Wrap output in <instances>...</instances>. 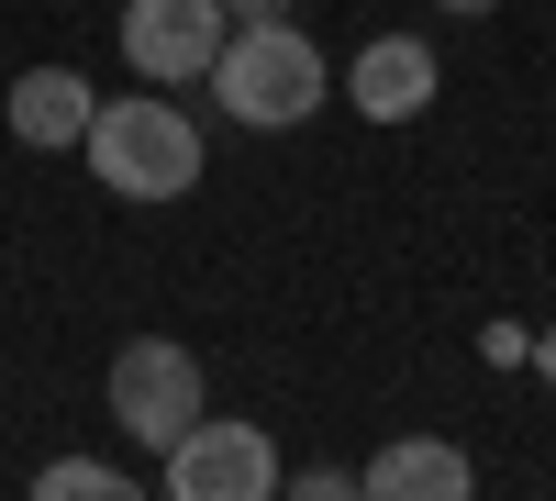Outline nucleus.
Listing matches in <instances>:
<instances>
[{"instance_id": "nucleus-1", "label": "nucleus", "mask_w": 556, "mask_h": 501, "mask_svg": "<svg viewBox=\"0 0 556 501\" xmlns=\"http://www.w3.org/2000/svg\"><path fill=\"white\" fill-rule=\"evenodd\" d=\"M89 178H101L112 201H190L201 190V123L167 101V89H123V101L89 112L78 134Z\"/></svg>"}, {"instance_id": "nucleus-2", "label": "nucleus", "mask_w": 556, "mask_h": 501, "mask_svg": "<svg viewBox=\"0 0 556 501\" xmlns=\"http://www.w3.org/2000/svg\"><path fill=\"white\" fill-rule=\"evenodd\" d=\"M323 89H334V57L301 34V23H235L212 57V101L235 112L245 134H290L323 112Z\"/></svg>"}, {"instance_id": "nucleus-3", "label": "nucleus", "mask_w": 556, "mask_h": 501, "mask_svg": "<svg viewBox=\"0 0 556 501\" xmlns=\"http://www.w3.org/2000/svg\"><path fill=\"white\" fill-rule=\"evenodd\" d=\"M101 390H112V424L146 446V458L201 424V356H190V346H167V335H134V346L112 356V379H101Z\"/></svg>"}, {"instance_id": "nucleus-4", "label": "nucleus", "mask_w": 556, "mask_h": 501, "mask_svg": "<svg viewBox=\"0 0 556 501\" xmlns=\"http://www.w3.org/2000/svg\"><path fill=\"white\" fill-rule=\"evenodd\" d=\"M156 490L167 501H267L278 458H267V424H190L178 446H156Z\"/></svg>"}, {"instance_id": "nucleus-5", "label": "nucleus", "mask_w": 556, "mask_h": 501, "mask_svg": "<svg viewBox=\"0 0 556 501\" xmlns=\"http://www.w3.org/2000/svg\"><path fill=\"white\" fill-rule=\"evenodd\" d=\"M223 34H235V12L223 0H123V67L146 89H190L212 78Z\"/></svg>"}, {"instance_id": "nucleus-6", "label": "nucleus", "mask_w": 556, "mask_h": 501, "mask_svg": "<svg viewBox=\"0 0 556 501\" xmlns=\"http://www.w3.org/2000/svg\"><path fill=\"white\" fill-rule=\"evenodd\" d=\"M434 89H445V67H434L424 34H367L356 67H345V101H356L367 123H412V112H434Z\"/></svg>"}, {"instance_id": "nucleus-7", "label": "nucleus", "mask_w": 556, "mask_h": 501, "mask_svg": "<svg viewBox=\"0 0 556 501\" xmlns=\"http://www.w3.org/2000/svg\"><path fill=\"white\" fill-rule=\"evenodd\" d=\"M0 112H12V146H34V156H78V134H89V112H101V101H89L78 67H23Z\"/></svg>"}, {"instance_id": "nucleus-8", "label": "nucleus", "mask_w": 556, "mask_h": 501, "mask_svg": "<svg viewBox=\"0 0 556 501\" xmlns=\"http://www.w3.org/2000/svg\"><path fill=\"white\" fill-rule=\"evenodd\" d=\"M356 490H367V501H468L479 468L456 458L445 435H401V446H379V458L356 468Z\"/></svg>"}, {"instance_id": "nucleus-9", "label": "nucleus", "mask_w": 556, "mask_h": 501, "mask_svg": "<svg viewBox=\"0 0 556 501\" xmlns=\"http://www.w3.org/2000/svg\"><path fill=\"white\" fill-rule=\"evenodd\" d=\"M34 490H45V501H134L146 479H134V468H101V458H45Z\"/></svg>"}, {"instance_id": "nucleus-10", "label": "nucleus", "mask_w": 556, "mask_h": 501, "mask_svg": "<svg viewBox=\"0 0 556 501\" xmlns=\"http://www.w3.org/2000/svg\"><path fill=\"white\" fill-rule=\"evenodd\" d=\"M278 490H301V501H345L356 468H334V458H323V468H278Z\"/></svg>"}, {"instance_id": "nucleus-11", "label": "nucleus", "mask_w": 556, "mask_h": 501, "mask_svg": "<svg viewBox=\"0 0 556 501\" xmlns=\"http://www.w3.org/2000/svg\"><path fill=\"white\" fill-rule=\"evenodd\" d=\"M523 346H534L523 324H490V335H479V356H490V368H523Z\"/></svg>"}, {"instance_id": "nucleus-12", "label": "nucleus", "mask_w": 556, "mask_h": 501, "mask_svg": "<svg viewBox=\"0 0 556 501\" xmlns=\"http://www.w3.org/2000/svg\"><path fill=\"white\" fill-rule=\"evenodd\" d=\"M235 23H301V0H223Z\"/></svg>"}, {"instance_id": "nucleus-13", "label": "nucleus", "mask_w": 556, "mask_h": 501, "mask_svg": "<svg viewBox=\"0 0 556 501\" xmlns=\"http://www.w3.org/2000/svg\"><path fill=\"white\" fill-rule=\"evenodd\" d=\"M523 368H534V379H545V390H556V324H545V335H534V346H523Z\"/></svg>"}, {"instance_id": "nucleus-14", "label": "nucleus", "mask_w": 556, "mask_h": 501, "mask_svg": "<svg viewBox=\"0 0 556 501\" xmlns=\"http://www.w3.org/2000/svg\"><path fill=\"white\" fill-rule=\"evenodd\" d=\"M434 12H456V23H490V12H501V0H434Z\"/></svg>"}]
</instances>
